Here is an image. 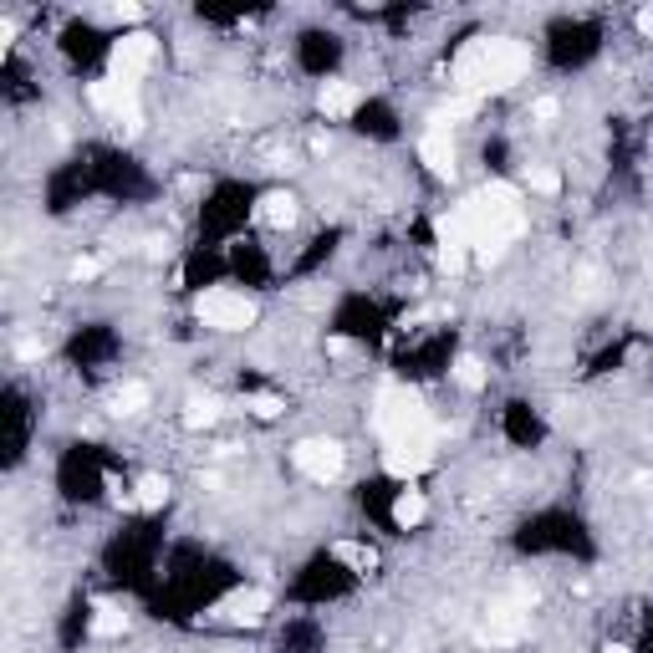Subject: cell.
<instances>
[{"instance_id":"1","label":"cell","mask_w":653,"mask_h":653,"mask_svg":"<svg viewBox=\"0 0 653 653\" xmlns=\"http://www.w3.org/2000/svg\"><path fill=\"white\" fill-rule=\"evenodd\" d=\"M531 72V52L511 36H474L454 56V82L464 97H485V92H505Z\"/></svg>"},{"instance_id":"2","label":"cell","mask_w":653,"mask_h":653,"mask_svg":"<svg viewBox=\"0 0 653 653\" xmlns=\"http://www.w3.org/2000/svg\"><path fill=\"white\" fill-rule=\"evenodd\" d=\"M372 429L383 434V444H403V439H434L429 434V409L413 388L383 383L372 398Z\"/></svg>"},{"instance_id":"3","label":"cell","mask_w":653,"mask_h":653,"mask_svg":"<svg viewBox=\"0 0 653 653\" xmlns=\"http://www.w3.org/2000/svg\"><path fill=\"white\" fill-rule=\"evenodd\" d=\"M199 321L205 327H215V332H245L250 321H256V301L240 291H230V286H215V291L199 296Z\"/></svg>"},{"instance_id":"4","label":"cell","mask_w":653,"mask_h":653,"mask_svg":"<svg viewBox=\"0 0 653 653\" xmlns=\"http://www.w3.org/2000/svg\"><path fill=\"white\" fill-rule=\"evenodd\" d=\"M342 460H347V454H342L337 439H301V444L291 449V464L307 474V480H321V485L342 474Z\"/></svg>"},{"instance_id":"5","label":"cell","mask_w":653,"mask_h":653,"mask_svg":"<svg viewBox=\"0 0 653 653\" xmlns=\"http://www.w3.org/2000/svg\"><path fill=\"white\" fill-rule=\"evenodd\" d=\"M434 464V439H403V444H383V470L398 480H413Z\"/></svg>"},{"instance_id":"6","label":"cell","mask_w":653,"mask_h":653,"mask_svg":"<svg viewBox=\"0 0 653 653\" xmlns=\"http://www.w3.org/2000/svg\"><path fill=\"white\" fill-rule=\"evenodd\" d=\"M154 62V36L148 31H133V36H123L113 46V77H133L138 82V72Z\"/></svg>"},{"instance_id":"7","label":"cell","mask_w":653,"mask_h":653,"mask_svg":"<svg viewBox=\"0 0 653 653\" xmlns=\"http://www.w3.org/2000/svg\"><path fill=\"white\" fill-rule=\"evenodd\" d=\"M92 107H103V113L123 117L128 107H138V82L133 77H103V82H92Z\"/></svg>"},{"instance_id":"8","label":"cell","mask_w":653,"mask_h":653,"mask_svg":"<svg viewBox=\"0 0 653 653\" xmlns=\"http://www.w3.org/2000/svg\"><path fill=\"white\" fill-rule=\"evenodd\" d=\"M266 607H270V597L260 587H245V592H235V597H225L215 607L219 617H225V623H240V627H256L260 617H266Z\"/></svg>"},{"instance_id":"9","label":"cell","mask_w":653,"mask_h":653,"mask_svg":"<svg viewBox=\"0 0 653 653\" xmlns=\"http://www.w3.org/2000/svg\"><path fill=\"white\" fill-rule=\"evenodd\" d=\"M419 158H423L429 168H434L439 179H449V174L460 168V164H454V138H449V133H439V128H429V133H423V143H419Z\"/></svg>"},{"instance_id":"10","label":"cell","mask_w":653,"mask_h":653,"mask_svg":"<svg viewBox=\"0 0 653 653\" xmlns=\"http://www.w3.org/2000/svg\"><path fill=\"white\" fill-rule=\"evenodd\" d=\"M358 103H362V87H358V82H321V92H317V107H321L327 117H347Z\"/></svg>"},{"instance_id":"11","label":"cell","mask_w":653,"mask_h":653,"mask_svg":"<svg viewBox=\"0 0 653 653\" xmlns=\"http://www.w3.org/2000/svg\"><path fill=\"white\" fill-rule=\"evenodd\" d=\"M521 623H525V602H495V607H490L485 633H490L495 643H505V638H515V633H521Z\"/></svg>"},{"instance_id":"12","label":"cell","mask_w":653,"mask_h":653,"mask_svg":"<svg viewBox=\"0 0 653 653\" xmlns=\"http://www.w3.org/2000/svg\"><path fill=\"white\" fill-rule=\"evenodd\" d=\"M423 515H429V500H423V490H403V495L393 500V525H398V531H413Z\"/></svg>"},{"instance_id":"13","label":"cell","mask_w":653,"mask_h":653,"mask_svg":"<svg viewBox=\"0 0 653 653\" xmlns=\"http://www.w3.org/2000/svg\"><path fill=\"white\" fill-rule=\"evenodd\" d=\"M260 219L276 225V230H291L296 225V199L291 194H266V199H260Z\"/></svg>"},{"instance_id":"14","label":"cell","mask_w":653,"mask_h":653,"mask_svg":"<svg viewBox=\"0 0 653 653\" xmlns=\"http://www.w3.org/2000/svg\"><path fill=\"white\" fill-rule=\"evenodd\" d=\"M219 419V398H199V393H194L189 398V403H184V429H209V423H215Z\"/></svg>"},{"instance_id":"15","label":"cell","mask_w":653,"mask_h":653,"mask_svg":"<svg viewBox=\"0 0 653 653\" xmlns=\"http://www.w3.org/2000/svg\"><path fill=\"white\" fill-rule=\"evenodd\" d=\"M474 107H480V97H449L444 107H434V117H429V123H434L439 133H449V123H460V117H470Z\"/></svg>"},{"instance_id":"16","label":"cell","mask_w":653,"mask_h":653,"mask_svg":"<svg viewBox=\"0 0 653 653\" xmlns=\"http://www.w3.org/2000/svg\"><path fill=\"white\" fill-rule=\"evenodd\" d=\"M133 500H138L143 511H158V505L168 500V480H164V474H143L138 490H133Z\"/></svg>"},{"instance_id":"17","label":"cell","mask_w":653,"mask_h":653,"mask_svg":"<svg viewBox=\"0 0 653 653\" xmlns=\"http://www.w3.org/2000/svg\"><path fill=\"white\" fill-rule=\"evenodd\" d=\"M123 627H128V613H123V607H97V617H92V633H97V638H117Z\"/></svg>"},{"instance_id":"18","label":"cell","mask_w":653,"mask_h":653,"mask_svg":"<svg viewBox=\"0 0 653 653\" xmlns=\"http://www.w3.org/2000/svg\"><path fill=\"white\" fill-rule=\"evenodd\" d=\"M337 562L358 566V572H372V566H378V551H372V546H358V541H342V546H337Z\"/></svg>"},{"instance_id":"19","label":"cell","mask_w":653,"mask_h":653,"mask_svg":"<svg viewBox=\"0 0 653 653\" xmlns=\"http://www.w3.org/2000/svg\"><path fill=\"white\" fill-rule=\"evenodd\" d=\"M454 383H460V388H470V393H474V388H485V362L464 352V358L454 362Z\"/></svg>"},{"instance_id":"20","label":"cell","mask_w":653,"mask_h":653,"mask_svg":"<svg viewBox=\"0 0 653 653\" xmlns=\"http://www.w3.org/2000/svg\"><path fill=\"white\" fill-rule=\"evenodd\" d=\"M143 403H148V388L143 383H128V388H117L113 393V413H138Z\"/></svg>"},{"instance_id":"21","label":"cell","mask_w":653,"mask_h":653,"mask_svg":"<svg viewBox=\"0 0 653 653\" xmlns=\"http://www.w3.org/2000/svg\"><path fill=\"white\" fill-rule=\"evenodd\" d=\"M525 189L531 194H556L562 189V174H556V168H525Z\"/></svg>"},{"instance_id":"22","label":"cell","mask_w":653,"mask_h":653,"mask_svg":"<svg viewBox=\"0 0 653 653\" xmlns=\"http://www.w3.org/2000/svg\"><path fill=\"white\" fill-rule=\"evenodd\" d=\"M250 413H256V419H276V413H281V398L256 393V398H250Z\"/></svg>"},{"instance_id":"23","label":"cell","mask_w":653,"mask_h":653,"mask_svg":"<svg viewBox=\"0 0 653 653\" xmlns=\"http://www.w3.org/2000/svg\"><path fill=\"white\" fill-rule=\"evenodd\" d=\"M97 270H103V260H97V256H82L77 266H72V281H92Z\"/></svg>"},{"instance_id":"24","label":"cell","mask_w":653,"mask_h":653,"mask_svg":"<svg viewBox=\"0 0 653 653\" xmlns=\"http://www.w3.org/2000/svg\"><path fill=\"white\" fill-rule=\"evenodd\" d=\"M143 256H148V260H164V256H168V240H164V235H154V240H143Z\"/></svg>"},{"instance_id":"25","label":"cell","mask_w":653,"mask_h":653,"mask_svg":"<svg viewBox=\"0 0 653 653\" xmlns=\"http://www.w3.org/2000/svg\"><path fill=\"white\" fill-rule=\"evenodd\" d=\"M536 117H541V123H551V117H556V97H541V103H536Z\"/></svg>"},{"instance_id":"26","label":"cell","mask_w":653,"mask_h":653,"mask_svg":"<svg viewBox=\"0 0 653 653\" xmlns=\"http://www.w3.org/2000/svg\"><path fill=\"white\" fill-rule=\"evenodd\" d=\"M113 15H117V21H138L143 5H113Z\"/></svg>"},{"instance_id":"27","label":"cell","mask_w":653,"mask_h":653,"mask_svg":"<svg viewBox=\"0 0 653 653\" xmlns=\"http://www.w3.org/2000/svg\"><path fill=\"white\" fill-rule=\"evenodd\" d=\"M638 31H643V36H653V5H648V11H638Z\"/></svg>"},{"instance_id":"28","label":"cell","mask_w":653,"mask_h":653,"mask_svg":"<svg viewBox=\"0 0 653 653\" xmlns=\"http://www.w3.org/2000/svg\"><path fill=\"white\" fill-rule=\"evenodd\" d=\"M602 653H627V648H617V643H613V648H602Z\"/></svg>"}]
</instances>
